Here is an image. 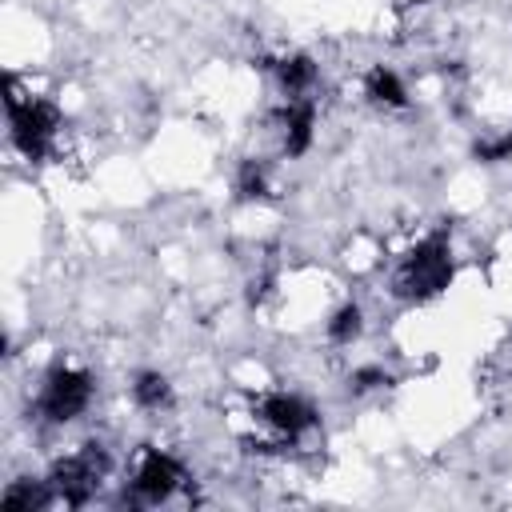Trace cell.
<instances>
[{
	"mask_svg": "<svg viewBox=\"0 0 512 512\" xmlns=\"http://www.w3.org/2000/svg\"><path fill=\"white\" fill-rule=\"evenodd\" d=\"M180 480H184L180 464H176L168 452L148 448V452L140 456V464H136L128 488H132V500H136V504H164V500L180 488Z\"/></svg>",
	"mask_w": 512,
	"mask_h": 512,
	"instance_id": "cell-6",
	"label": "cell"
},
{
	"mask_svg": "<svg viewBox=\"0 0 512 512\" xmlns=\"http://www.w3.org/2000/svg\"><path fill=\"white\" fill-rule=\"evenodd\" d=\"M316 140V104L308 96L288 100L280 108V148L284 156H304Z\"/></svg>",
	"mask_w": 512,
	"mask_h": 512,
	"instance_id": "cell-7",
	"label": "cell"
},
{
	"mask_svg": "<svg viewBox=\"0 0 512 512\" xmlns=\"http://www.w3.org/2000/svg\"><path fill=\"white\" fill-rule=\"evenodd\" d=\"M316 60L312 56H304V52H292V56H284L280 64H276V84H280V92L288 96V100H300V96H308L312 92V84H316Z\"/></svg>",
	"mask_w": 512,
	"mask_h": 512,
	"instance_id": "cell-9",
	"label": "cell"
},
{
	"mask_svg": "<svg viewBox=\"0 0 512 512\" xmlns=\"http://www.w3.org/2000/svg\"><path fill=\"white\" fill-rule=\"evenodd\" d=\"M104 476H108V452L100 444H84L80 452L56 460L52 472H48V480L56 488V500L60 504H72V508L88 504V496L96 492V484Z\"/></svg>",
	"mask_w": 512,
	"mask_h": 512,
	"instance_id": "cell-4",
	"label": "cell"
},
{
	"mask_svg": "<svg viewBox=\"0 0 512 512\" xmlns=\"http://www.w3.org/2000/svg\"><path fill=\"white\" fill-rule=\"evenodd\" d=\"M92 392H96V384H92V376L84 368L60 364V368H52L44 376V384L36 392V416L48 420V424H68V420L88 412Z\"/></svg>",
	"mask_w": 512,
	"mask_h": 512,
	"instance_id": "cell-3",
	"label": "cell"
},
{
	"mask_svg": "<svg viewBox=\"0 0 512 512\" xmlns=\"http://www.w3.org/2000/svg\"><path fill=\"white\" fill-rule=\"evenodd\" d=\"M388 384H392V376H388L380 364H364V368H356V372L348 376V388H352L356 396L376 392V388H388Z\"/></svg>",
	"mask_w": 512,
	"mask_h": 512,
	"instance_id": "cell-13",
	"label": "cell"
},
{
	"mask_svg": "<svg viewBox=\"0 0 512 512\" xmlns=\"http://www.w3.org/2000/svg\"><path fill=\"white\" fill-rule=\"evenodd\" d=\"M364 96H368L372 104H380V108H404V104H408L404 80H400L392 68H384V64L368 68V76H364Z\"/></svg>",
	"mask_w": 512,
	"mask_h": 512,
	"instance_id": "cell-10",
	"label": "cell"
},
{
	"mask_svg": "<svg viewBox=\"0 0 512 512\" xmlns=\"http://www.w3.org/2000/svg\"><path fill=\"white\" fill-rule=\"evenodd\" d=\"M448 284H452V244H448L444 232L424 236L400 260V268L392 276V292L400 300H412V304H424V300L440 296Z\"/></svg>",
	"mask_w": 512,
	"mask_h": 512,
	"instance_id": "cell-1",
	"label": "cell"
},
{
	"mask_svg": "<svg viewBox=\"0 0 512 512\" xmlns=\"http://www.w3.org/2000/svg\"><path fill=\"white\" fill-rule=\"evenodd\" d=\"M132 400H136L144 412H164V408L172 404V384H168V376L156 372V368L136 372V376H132Z\"/></svg>",
	"mask_w": 512,
	"mask_h": 512,
	"instance_id": "cell-11",
	"label": "cell"
},
{
	"mask_svg": "<svg viewBox=\"0 0 512 512\" xmlns=\"http://www.w3.org/2000/svg\"><path fill=\"white\" fill-rule=\"evenodd\" d=\"M472 156H476L480 164H500V160H508V156H512V132H504V136H496V140H476V144H472Z\"/></svg>",
	"mask_w": 512,
	"mask_h": 512,
	"instance_id": "cell-15",
	"label": "cell"
},
{
	"mask_svg": "<svg viewBox=\"0 0 512 512\" xmlns=\"http://www.w3.org/2000/svg\"><path fill=\"white\" fill-rule=\"evenodd\" d=\"M324 332H328V340H332V344L348 348V344H352V340H360V332H364V308H360L356 300H344V304L328 316Z\"/></svg>",
	"mask_w": 512,
	"mask_h": 512,
	"instance_id": "cell-12",
	"label": "cell"
},
{
	"mask_svg": "<svg viewBox=\"0 0 512 512\" xmlns=\"http://www.w3.org/2000/svg\"><path fill=\"white\" fill-rule=\"evenodd\" d=\"M4 108H8V140H12V148L24 160H44L52 140H56V128H60V108L40 100V96H20L12 80H8Z\"/></svg>",
	"mask_w": 512,
	"mask_h": 512,
	"instance_id": "cell-2",
	"label": "cell"
},
{
	"mask_svg": "<svg viewBox=\"0 0 512 512\" xmlns=\"http://www.w3.org/2000/svg\"><path fill=\"white\" fill-rule=\"evenodd\" d=\"M236 192H240L244 200H260V196L268 192V176H264V164L248 160V164H244V172H240V180H236Z\"/></svg>",
	"mask_w": 512,
	"mask_h": 512,
	"instance_id": "cell-14",
	"label": "cell"
},
{
	"mask_svg": "<svg viewBox=\"0 0 512 512\" xmlns=\"http://www.w3.org/2000/svg\"><path fill=\"white\" fill-rule=\"evenodd\" d=\"M256 416H260L276 436H284V440H300L304 432H312V428L320 424L316 408H312L304 396H296V392H268V396H260Z\"/></svg>",
	"mask_w": 512,
	"mask_h": 512,
	"instance_id": "cell-5",
	"label": "cell"
},
{
	"mask_svg": "<svg viewBox=\"0 0 512 512\" xmlns=\"http://www.w3.org/2000/svg\"><path fill=\"white\" fill-rule=\"evenodd\" d=\"M52 504H56L52 480H12L0 496L4 512H40V508H52Z\"/></svg>",
	"mask_w": 512,
	"mask_h": 512,
	"instance_id": "cell-8",
	"label": "cell"
}]
</instances>
